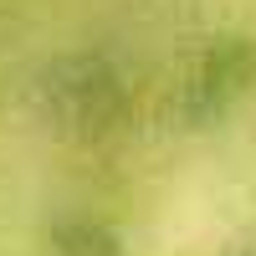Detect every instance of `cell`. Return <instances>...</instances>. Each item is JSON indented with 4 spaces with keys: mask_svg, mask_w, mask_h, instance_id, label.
I'll return each instance as SVG.
<instances>
[{
    "mask_svg": "<svg viewBox=\"0 0 256 256\" xmlns=\"http://www.w3.org/2000/svg\"><path fill=\"white\" fill-rule=\"evenodd\" d=\"M256 88V41L251 36H216L205 41L180 82V113L184 123H220L236 102Z\"/></svg>",
    "mask_w": 256,
    "mask_h": 256,
    "instance_id": "6da1fadb",
    "label": "cell"
},
{
    "mask_svg": "<svg viewBox=\"0 0 256 256\" xmlns=\"http://www.w3.org/2000/svg\"><path fill=\"white\" fill-rule=\"evenodd\" d=\"M52 251L56 256H123V236L113 220L77 210V216H62L52 226Z\"/></svg>",
    "mask_w": 256,
    "mask_h": 256,
    "instance_id": "3957f363",
    "label": "cell"
},
{
    "mask_svg": "<svg viewBox=\"0 0 256 256\" xmlns=\"http://www.w3.org/2000/svg\"><path fill=\"white\" fill-rule=\"evenodd\" d=\"M46 113L72 134H108L123 118V77L98 56H72L46 77Z\"/></svg>",
    "mask_w": 256,
    "mask_h": 256,
    "instance_id": "7a4b0ae2",
    "label": "cell"
}]
</instances>
